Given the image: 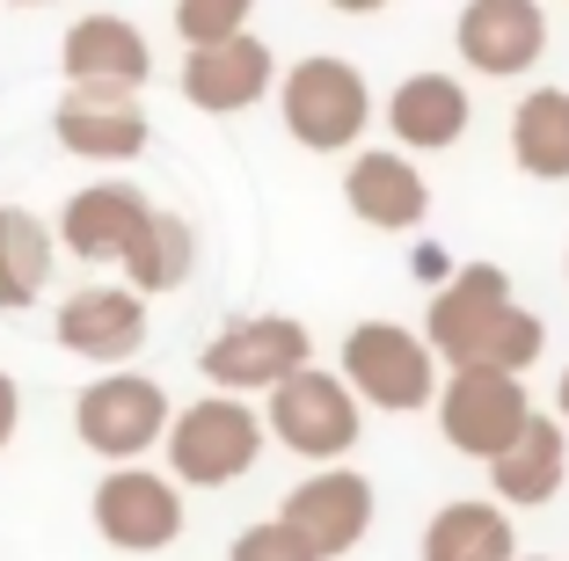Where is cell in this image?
Returning <instances> with one entry per match:
<instances>
[{
	"label": "cell",
	"instance_id": "1",
	"mask_svg": "<svg viewBox=\"0 0 569 561\" xmlns=\"http://www.w3.org/2000/svg\"><path fill=\"white\" fill-rule=\"evenodd\" d=\"M423 343L446 364L533 372L540 350H548V329H540V314H526L511 299V278L497 263H468V270H446V284L431 299V321H423Z\"/></svg>",
	"mask_w": 569,
	"mask_h": 561
},
{
	"label": "cell",
	"instance_id": "2",
	"mask_svg": "<svg viewBox=\"0 0 569 561\" xmlns=\"http://www.w3.org/2000/svg\"><path fill=\"white\" fill-rule=\"evenodd\" d=\"M161 452L183 489H227L263 460V415L249 409V394H219L212 387V394H198L190 409L168 415Z\"/></svg>",
	"mask_w": 569,
	"mask_h": 561
},
{
	"label": "cell",
	"instance_id": "3",
	"mask_svg": "<svg viewBox=\"0 0 569 561\" xmlns=\"http://www.w3.org/2000/svg\"><path fill=\"white\" fill-rule=\"evenodd\" d=\"M278 117L307 153H351L372 124V88L351 59L315 51V59L278 73Z\"/></svg>",
	"mask_w": 569,
	"mask_h": 561
},
{
	"label": "cell",
	"instance_id": "4",
	"mask_svg": "<svg viewBox=\"0 0 569 561\" xmlns=\"http://www.w3.org/2000/svg\"><path fill=\"white\" fill-rule=\"evenodd\" d=\"M336 372L358 394V409L380 415H417L438 394V350L423 343V329H402V321H358L343 335Z\"/></svg>",
	"mask_w": 569,
	"mask_h": 561
},
{
	"label": "cell",
	"instance_id": "5",
	"mask_svg": "<svg viewBox=\"0 0 569 561\" xmlns=\"http://www.w3.org/2000/svg\"><path fill=\"white\" fill-rule=\"evenodd\" d=\"M263 430L278 438L284 452H300V460L329 467V460H343V452L358 445L366 409H358V394L343 387V372L300 364V372H284V380L263 394Z\"/></svg>",
	"mask_w": 569,
	"mask_h": 561
},
{
	"label": "cell",
	"instance_id": "6",
	"mask_svg": "<svg viewBox=\"0 0 569 561\" xmlns=\"http://www.w3.org/2000/svg\"><path fill=\"white\" fill-rule=\"evenodd\" d=\"M168 415H176V401H168L161 380L110 364V372H102V380H88L81 401H73V438H81L96 460L124 467V460H147V452L161 445Z\"/></svg>",
	"mask_w": 569,
	"mask_h": 561
},
{
	"label": "cell",
	"instance_id": "7",
	"mask_svg": "<svg viewBox=\"0 0 569 561\" xmlns=\"http://www.w3.org/2000/svg\"><path fill=\"white\" fill-rule=\"evenodd\" d=\"M431 401H438L446 445L468 452V460H497V452L519 438V423L533 415L526 372H497V364H452Z\"/></svg>",
	"mask_w": 569,
	"mask_h": 561
},
{
	"label": "cell",
	"instance_id": "8",
	"mask_svg": "<svg viewBox=\"0 0 569 561\" xmlns=\"http://www.w3.org/2000/svg\"><path fill=\"white\" fill-rule=\"evenodd\" d=\"M88 518L118 554H161L183 540V489H176V474H153L147 460H124L96 481Z\"/></svg>",
	"mask_w": 569,
	"mask_h": 561
},
{
	"label": "cell",
	"instance_id": "9",
	"mask_svg": "<svg viewBox=\"0 0 569 561\" xmlns=\"http://www.w3.org/2000/svg\"><path fill=\"white\" fill-rule=\"evenodd\" d=\"M300 364H315V335H307L300 321L292 314H249V321H234V329H219L212 343H204L198 372L219 394H270V387H278L284 372H300Z\"/></svg>",
	"mask_w": 569,
	"mask_h": 561
},
{
	"label": "cell",
	"instance_id": "10",
	"mask_svg": "<svg viewBox=\"0 0 569 561\" xmlns=\"http://www.w3.org/2000/svg\"><path fill=\"white\" fill-rule=\"evenodd\" d=\"M452 51L482 81H519L548 59V8L540 0H468L452 22Z\"/></svg>",
	"mask_w": 569,
	"mask_h": 561
},
{
	"label": "cell",
	"instance_id": "11",
	"mask_svg": "<svg viewBox=\"0 0 569 561\" xmlns=\"http://www.w3.org/2000/svg\"><path fill=\"white\" fill-rule=\"evenodd\" d=\"M372 481L358 474V467H315V474L300 481V489L284 495V511L278 525H292L307 547H315V561H336V554H351L358 540L372 532Z\"/></svg>",
	"mask_w": 569,
	"mask_h": 561
},
{
	"label": "cell",
	"instance_id": "12",
	"mask_svg": "<svg viewBox=\"0 0 569 561\" xmlns=\"http://www.w3.org/2000/svg\"><path fill=\"white\" fill-rule=\"evenodd\" d=\"M51 335L81 364H132L147 350V299L132 284H81V292L59 299Z\"/></svg>",
	"mask_w": 569,
	"mask_h": 561
},
{
	"label": "cell",
	"instance_id": "13",
	"mask_svg": "<svg viewBox=\"0 0 569 561\" xmlns=\"http://www.w3.org/2000/svg\"><path fill=\"white\" fill-rule=\"evenodd\" d=\"M270 88H278V51H270L256 30H234V37H219V44H190L183 51V102L204 110V117L256 110Z\"/></svg>",
	"mask_w": 569,
	"mask_h": 561
},
{
	"label": "cell",
	"instance_id": "14",
	"mask_svg": "<svg viewBox=\"0 0 569 561\" xmlns=\"http://www.w3.org/2000/svg\"><path fill=\"white\" fill-rule=\"evenodd\" d=\"M59 73H67V88H124V96H139L153 81V44L124 16H81L59 37Z\"/></svg>",
	"mask_w": 569,
	"mask_h": 561
},
{
	"label": "cell",
	"instance_id": "15",
	"mask_svg": "<svg viewBox=\"0 0 569 561\" xmlns=\"http://www.w3.org/2000/svg\"><path fill=\"white\" fill-rule=\"evenodd\" d=\"M51 132L81 161H139L153 124L139 110V96H124V88H67L51 110Z\"/></svg>",
	"mask_w": 569,
	"mask_h": 561
},
{
	"label": "cell",
	"instance_id": "16",
	"mask_svg": "<svg viewBox=\"0 0 569 561\" xmlns=\"http://www.w3.org/2000/svg\"><path fill=\"white\" fill-rule=\"evenodd\" d=\"M343 198H351V219H366V227H380V233H409L431 212V182H423L417 153L366 147L343 168Z\"/></svg>",
	"mask_w": 569,
	"mask_h": 561
},
{
	"label": "cell",
	"instance_id": "17",
	"mask_svg": "<svg viewBox=\"0 0 569 561\" xmlns=\"http://www.w3.org/2000/svg\"><path fill=\"white\" fill-rule=\"evenodd\" d=\"M468 124H475V96L452 73H409L387 96V132L402 153H446L468 139Z\"/></svg>",
	"mask_w": 569,
	"mask_h": 561
},
{
	"label": "cell",
	"instance_id": "18",
	"mask_svg": "<svg viewBox=\"0 0 569 561\" xmlns=\"http://www.w3.org/2000/svg\"><path fill=\"white\" fill-rule=\"evenodd\" d=\"M147 190H132V182H88V190H73L67 212H59V248L67 256H81V263H124V248H132V233L147 227Z\"/></svg>",
	"mask_w": 569,
	"mask_h": 561
},
{
	"label": "cell",
	"instance_id": "19",
	"mask_svg": "<svg viewBox=\"0 0 569 561\" xmlns=\"http://www.w3.org/2000/svg\"><path fill=\"white\" fill-rule=\"evenodd\" d=\"M489 467V489H497L503 511H533V503H555V489H569V430H555V415H526L519 438L497 452Z\"/></svg>",
	"mask_w": 569,
	"mask_h": 561
},
{
	"label": "cell",
	"instance_id": "20",
	"mask_svg": "<svg viewBox=\"0 0 569 561\" xmlns=\"http://www.w3.org/2000/svg\"><path fill=\"white\" fill-rule=\"evenodd\" d=\"M51 263H59V233L30 204H0V314H30L51 292Z\"/></svg>",
	"mask_w": 569,
	"mask_h": 561
},
{
	"label": "cell",
	"instance_id": "21",
	"mask_svg": "<svg viewBox=\"0 0 569 561\" xmlns=\"http://www.w3.org/2000/svg\"><path fill=\"white\" fill-rule=\"evenodd\" d=\"M423 561H519V532L503 503L460 495L423 525Z\"/></svg>",
	"mask_w": 569,
	"mask_h": 561
},
{
	"label": "cell",
	"instance_id": "22",
	"mask_svg": "<svg viewBox=\"0 0 569 561\" xmlns=\"http://www.w3.org/2000/svg\"><path fill=\"white\" fill-rule=\"evenodd\" d=\"M118 270H124V284H132L139 299H161V292H176V284H190V270H198V233H190V219L153 204Z\"/></svg>",
	"mask_w": 569,
	"mask_h": 561
},
{
	"label": "cell",
	"instance_id": "23",
	"mask_svg": "<svg viewBox=\"0 0 569 561\" xmlns=\"http://www.w3.org/2000/svg\"><path fill=\"white\" fill-rule=\"evenodd\" d=\"M511 161L533 182H569V88H526L511 110Z\"/></svg>",
	"mask_w": 569,
	"mask_h": 561
},
{
	"label": "cell",
	"instance_id": "24",
	"mask_svg": "<svg viewBox=\"0 0 569 561\" xmlns=\"http://www.w3.org/2000/svg\"><path fill=\"white\" fill-rule=\"evenodd\" d=\"M256 0H176V37L183 44H219V37L249 30Z\"/></svg>",
	"mask_w": 569,
	"mask_h": 561
},
{
	"label": "cell",
	"instance_id": "25",
	"mask_svg": "<svg viewBox=\"0 0 569 561\" xmlns=\"http://www.w3.org/2000/svg\"><path fill=\"white\" fill-rule=\"evenodd\" d=\"M227 561H315V547L300 540L292 525H278V518H263V525L234 532V547H227Z\"/></svg>",
	"mask_w": 569,
	"mask_h": 561
},
{
	"label": "cell",
	"instance_id": "26",
	"mask_svg": "<svg viewBox=\"0 0 569 561\" xmlns=\"http://www.w3.org/2000/svg\"><path fill=\"white\" fill-rule=\"evenodd\" d=\"M16 430H22V387L16 372H0V452L16 445Z\"/></svg>",
	"mask_w": 569,
	"mask_h": 561
},
{
	"label": "cell",
	"instance_id": "27",
	"mask_svg": "<svg viewBox=\"0 0 569 561\" xmlns=\"http://www.w3.org/2000/svg\"><path fill=\"white\" fill-rule=\"evenodd\" d=\"M329 8H336V16H380L387 0H329Z\"/></svg>",
	"mask_w": 569,
	"mask_h": 561
},
{
	"label": "cell",
	"instance_id": "28",
	"mask_svg": "<svg viewBox=\"0 0 569 561\" xmlns=\"http://www.w3.org/2000/svg\"><path fill=\"white\" fill-rule=\"evenodd\" d=\"M555 415L569 423V372H562V387H555Z\"/></svg>",
	"mask_w": 569,
	"mask_h": 561
},
{
	"label": "cell",
	"instance_id": "29",
	"mask_svg": "<svg viewBox=\"0 0 569 561\" xmlns=\"http://www.w3.org/2000/svg\"><path fill=\"white\" fill-rule=\"evenodd\" d=\"M8 8H51V0H8Z\"/></svg>",
	"mask_w": 569,
	"mask_h": 561
},
{
	"label": "cell",
	"instance_id": "30",
	"mask_svg": "<svg viewBox=\"0 0 569 561\" xmlns=\"http://www.w3.org/2000/svg\"><path fill=\"white\" fill-rule=\"evenodd\" d=\"M519 561H548V554H519Z\"/></svg>",
	"mask_w": 569,
	"mask_h": 561
}]
</instances>
